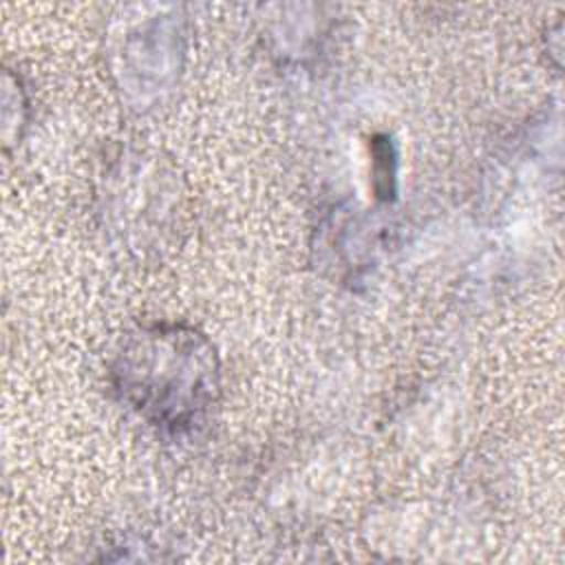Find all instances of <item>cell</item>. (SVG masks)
I'll return each mask as SVG.
<instances>
[{
    "label": "cell",
    "instance_id": "obj_1",
    "mask_svg": "<svg viewBox=\"0 0 565 565\" xmlns=\"http://www.w3.org/2000/svg\"><path fill=\"white\" fill-rule=\"evenodd\" d=\"M115 373L135 408L170 428L190 426L216 391L212 347L181 327L157 324L137 333Z\"/></svg>",
    "mask_w": 565,
    "mask_h": 565
}]
</instances>
